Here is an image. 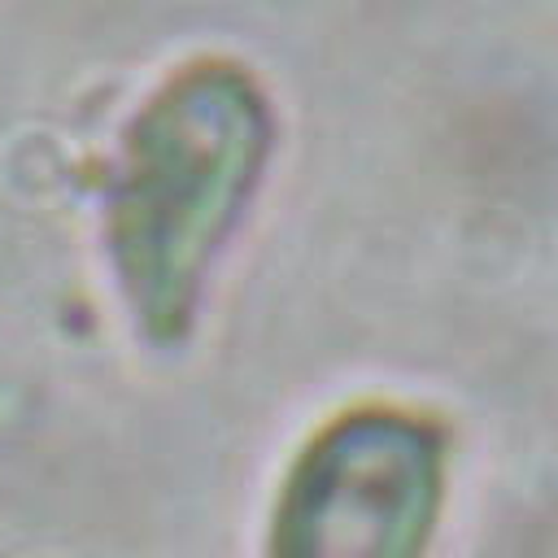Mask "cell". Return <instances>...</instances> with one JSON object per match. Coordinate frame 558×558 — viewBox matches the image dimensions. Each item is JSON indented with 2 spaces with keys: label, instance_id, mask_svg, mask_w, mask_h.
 Returning a JSON list of instances; mask_svg holds the SVG:
<instances>
[{
  "label": "cell",
  "instance_id": "6da1fadb",
  "mask_svg": "<svg viewBox=\"0 0 558 558\" xmlns=\"http://www.w3.org/2000/svg\"><path fill=\"white\" fill-rule=\"evenodd\" d=\"M270 153V109L227 61L179 70L126 126L105 179V248L135 327L179 344Z\"/></svg>",
  "mask_w": 558,
  "mask_h": 558
},
{
  "label": "cell",
  "instance_id": "7a4b0ae2",
  "mask_svg": "<svg viewBox=\"0 0 558 558\" xmlns=\"http://www.w3.org/2000/svg\"><path fill=\"white\" fill-rule=\"evenodd\" d=\"M440 501V440L392 410L336 418L292 466L270 558H418Z\"/></svg>",
  "mask_w": 558,
  "mask_h": 558
}]
</instances>
